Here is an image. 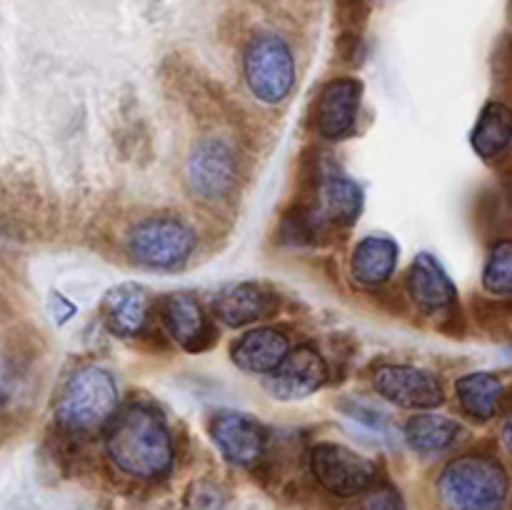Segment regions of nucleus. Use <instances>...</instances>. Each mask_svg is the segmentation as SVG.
<instances>
[{"label":"nucleus","mask_w":512,"mask_h":510,"mask_svg":"<svg viewBox=\"0 0 512 510\" xmlns=\"http://www.w3.org/2000/svg\"><path fill=\"white\" fill-rule=\"evenodd\" d=\"M363 495L365 498H363V505H360V510H408L398 490L390 488V485L370 488L368 493Z\"/></svg>","instance_id":"24"},{"label":"nucleus","mask_w":512,"mask_h":510,"mask_svg":"<svg viewBox=\"0 0 512 510\" xmlns=\"http://www.w3.org/2000/svg\"><path fill=\"white\" fill-rule=\"evenodd\" d=\"M328 380V363L310 345L290 350L283 363L268 373L265 390L278 400H303L318 393Z\"/></svg>","instance_id":"12"},{"label":"nucleus","mask_w":512,"mask_h":510,"mask_svg":"<svg viewBox=\"0 0 512 510\" xmlns=\"http://www.w3.org/2000/svg\"><path fill=\"white\" fill-rule=\"evenodd\" d=\"M308 463L315 483L338 498H355V495L368 493L378 478L373 460L340 443L313 445Z\"/></svg>","instance_id":"6"},{"label":"nucleus","mask_w":512,"mask_h":510,"mask_svg":"<svg viewBox=\"0 0 512 510\" xmlns=\"http://www.w3.org/2000/svg\"><path fill=\"white\" fill-rule=\"evenodd\" d=\"M363 100V83L358 78H333L320 90L315 105V130L325 140H343L353 133Z\"/></svg>","instance_id":"14"},{"label":"nucleus","mask_w":512,"mask_h":510,"mask_svg":"<svg viewBox=\"0 0 512 510\" xmlns=\"http://www.w3.org/2000/svg\"><path fill=\"white\" fill-rule=\"evenodd\" d=\"M373 388L380 398L405 410H433L445 403L438 375L418 365H380L373 375Z\"/></svg>","instance_id":"8"},{"label":"nucleus","mask_w":512,"mask_h":510,"mask_svg":"<svg viewBox=\"0 0 512 510\" xmlns=\"http://www.w3.org/2000/svg\"><path fill=\"white\" fill-rule=\"evenodd\" d=\"M435 488L445 510H505L510 475L495 453L470 450L440 470Z\"/></svg>","instance_id":"3"},{"label":"nucleus","mask_w":512,"mask_h":510,"mask_svg":"<svg viewBox=\"0 0 512 510\" xmlns=\"http://www.w3.org/2000/svg\"><path fill=\"white\" fill-rule=\"evenodd\" d=\"M195 230L175 215H153L130 230L128 255L143 268L175 270L193 255Z\"/></svg>","instance_id":"5"},{"label":"nucleus","mask_w":512,"mask_h":510,"mask_svg":"<svg viewBox=\"0 0 512 510\" xmlns=\"http://www.w3.org/2000/svg\"><path fill=\"white\" fill-rule=\"evenodd\" d=\"M500 440H503L505 450L512 455V415H508L503 423V428H500Z\"/></svg>","instance_id":"25"},{"label":"nucleus","mask_w":512,"mask_h":510,"mask_svg":"<svg viewBox=\"0 0 512 510\" xmlns=\"http://www.w3.org/2000/svg\"><path fill=\"white\" fill-rule=\"evenodd\" d=\"M483 288L495 298L512 295V238L498 240L490 248L483 268Z\"/></svg>","instance_id":"22"},{"label":"nucleus","mask_w":512,"mask_h":510,"mask_svg":"<svg viewBox=\"0 0 512 510\" xmlns=\"http://www.w3.org/2000/svg\"><path fill=\"white\" fill-rule=\"evenodd\" d=\"M105 453L120 473L135 480H160L173 470V433L155 405H125L105 428Z\"/></svg>","instance_id":"1"},{"label":"nucleus","mask_w":512,"mask_h":510,"mask_svg":"<svg viewBox=\"0 0 512 510\" xmlns=\"http://www.w3.org/2000/svg\"><path fill=\"white\" fill-rule=\"evenodd\" d=\"M105 328L120 338H135L143 335L150 318V295L143 285L123 283L118 288L108 290L100 305Z\"/></svg>","instance_id":"16"},{"label":"nucleus","mask_w":512,"mask_h":510,"mask_svg":"<svg viewBox=\"0 0 512 510\" xmlns=\"http://www.w3.org/2000/svg\"><path fill=\"white\" fill-rule=\"evenodd\" d=\"M120 405L118 380L100 365L73 370L55 398V423L75 438L105 433Z\"/></svg>","instance_id":"2"},{"label":"nucleus","mask_w":512,"mask_h":510,"mask_svg":"<svg viewBox=\"0 0 512 510\" xmlns=\"http://www.w3.org/2000/svg\"><path fill=\"white\" fill-rule=\"evenodd\" d=\"M463 435V425L448 415L418 413L405 423L403 438L418 455L445 453Z\"/></svg>","instance_id":"20"},{"label":"nucleus","mask_w":512,"mask_h":510,"mask_svg":"<svg viewBox=\"0 0 512 510\" xmlns=\"http://www.w3.org/2000/svg\"><path fill=\"white\" fill-rule=\"evenodd\" d=\"M160 325L165 333L188 353H203L218 340L213 320L205 315L203 305L188 293H170L155 303Z\"/></svg>","instance_id":"10"},{"label":"nucleus","mask_w":512,"mask_h":510,"mask_svg":"<svg viewBox=\"0 0 512 510\" xmlns=\"http://www.w3.org/2000/svg\"><path fill=\"white\" fill-rule=\"evenodd\" d=\"M305 210L318 233L323 228H350L363 210V190L353 178L328 165L315 185V203Z\"/></svg>","instance_id":"9"},{"label":"nucleus","mask_w":512,"mask_h":510,"mask_svg":"<svg viewBox=\"0 0 512 510\" xmlns=\"http://www.w3.org/2000/svg\"><path fill=\"white\" fill-rule=\"evenodd\" d=\"M290 338L280 328H255L240 335L230 348V358L245 373L268 375L290 353Z\"/></svg>","instance_id":"17"},{"label":"nucleus","mask_w":512,"mask_h":510,"mask_svg":"<svg viewBox=\"0 0 512 510\" xmlns=\"http://www.w3.org/2000/svg\"><path fill=\"white\" fill-rule=\"evenodd\" d=\"M455 395H458L460 410L478 423L495 418L505 405L503 380L495 373H485V370L458 378Z\"/></svg>","instance_id":"19"},{"label":"nucleus","mask_w":512,"mask_h":510,"mask_svg":"<svg viewBox=\"0 0 512 510\" xmlns=\"http://www.w3.org/2000/svg\"><path fill=\"white\" fill-rule=\"evenodd\" d=\"M25 398V375L20 360L0 355V423L20 408Z\"/></svg>","instance_id":"23"},{"label":"nucleus","mask_w":512,"mask_h":510,"mask_svg":"<svg viewBox=\"0 0 512 510\" xmlns=\"http://www.w3.org/2000/svg\"><path fill=\"white\" fill-rule=\"evenodd\" d=\"M185 185L205 203H223L238 185V158L223 138H203L185 160Z\"/></svg>","instance_id":"7"},{"label":"nucleus","mask_w":512,"mask_h":510,"mask_svg":"<svg viewBox=\"0 0 512 510\" xmlns=\"http://www.w3.org/2000/svg\"><path fill=\"white\" fill-rule=\"evenodd\" d=\"M473 150L483 160H493L503 155L512 143V110L500 100H490L475 123L470 135Z\"/></svg>","instance_id":"21"},{"label":"nucleus","mask_w":512,"mask_h":510,"mask_svg":"<svg viewBox=\"0 0 512 510\" xmlns=\"http://www.w3.org/2000/svg\"><path fill=\"white\" fill-rule=\"evenodd\" d=\"M405 290L423 315H448L458 305V288L430 253L415 255L405 275Z\"/></svg>","instance_id":"13"},{"label":"nucleus","mask_w":512,"mask_h":510,"mask_svg":"<svg viewBox=\"0 0 512 510\" xmlns=\"http://www.w3.org/2000/svg\"><path fill=\"white\" fill-rule=\"evenodd\" d=\"M215 315L230 328L258 323L278 310V295L255 283H235L220 290L213 303Z\"/></svg>","instance_id":"15"},{"label":"nucleus","mask_w":512,"mask_h":510,"mask_svg":"<svg viewBox=\"0 0 512 510\" xmlns=\"http://www.w3.org/2000/svg\"><path fill=\"white\" fill-rule=\"evenodd\" d=\"M400 245L388 235H368L360 240L350 258V273L365 288H380L398 268Z\"/></svg>","instance_id":"18"},{"label":"nucleus","mask_w":512,"mask_h":510,"mask_svg":"<svg viewBox=\"0 0 512 510\" xmlns=\"http://www.w3.org/2000/svg\"><path fill=\"white\" fill-rule=\"evenodd\" d=\"M210 438L230 465L253 468L265 455V430L253 415L240 410H220L210 420Z\"/></svg>","instance_id":"11"},{"label":"nucleus","mask_w":512,"mask_h":510,"mask_svg":"<svg viewBox=\"0 0 512 510\" xmlns=\"http://www.w3.org/2000/svg\"><path fill=\"white\" fill-rule=\"evenodd\" d=\"M243 75L260 103H283L295 85V55L288 40L275 33H258L243 53Z\"/></svg>","instance_id":"4"}]
</instances>
